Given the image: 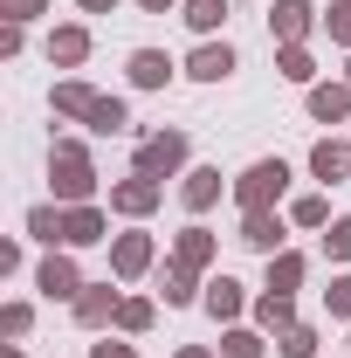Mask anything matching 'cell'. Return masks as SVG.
Segmentation results:
<instances>
[{
  "label": "cell",
  "instance_id": "obj_7",
  "mask_svg": "<svg viewBox=\"0 0 351 358\" xmlns=\"http://www.w3.org/2000/svg\"><path fill=\"white\" fill-rule=\"evenodd\" d=\"M186 76H200V83H227V76H234V48H227V42H200L193 55H186Z\"/></svg>",
  "mask_w": 351,
  "mask_h": 358
},
{
  "label": "cell",
  "instance_id": "obj_24",
  "mask_svg": "<svg viewBox=\"0 0 351 358\" xmlns=\"http://www.w3.org/2000/svg\"><path fill=\"white\" fill-rule=\"evenodd\" d=\"M296 282H303V255H275V262H268V289H275V296H289Z\"/></svg>",
  "mask_w": 351,
  "mask_h": 358
},
{
  "label": "cell",
  "instance_id": "obj_36",
  "mask_svg": "<svg viewBox=\"0 0 351 358\" xmlns=\"http://www.w3.org/2000/svg\"><path fill=\"white\" fill-rule=\"evenodd\" d=\"M89 358H138V352H131V345H117V338H103V345H96Z\"/></svg>",
  "mask_w": 351,
  "mask_h": 358
},
{
  "label": "cell",
  "instance_id": "obj_29",
  "mask_svg": "<svg viewBox=\"0 0 351 358\" xmlns=\"http://www.w3.org/2000/svg\"><path fill=\"white\" fill-rule=\"evenodd\" d=\"M145 324H152V303H145V296H124V303H117V331H145Z\"/></svg>",
  "mask_w": 351,
  "mask_h": 358
},
{
  "label": "cell",
  "instance_id": "obj_23",
  "mask_svg": "<svg viewBox=\"0 0 351 358\" xmlns=\"http://www.w3.org/2000/svg\"><path fill=\"white\" fill-rule=\"evenodd\" d=\"M275 352H282V358H317V331H310V324H289V331H275Z\"/></svg>",
  "mask_w": 351,
  "mask_h": 358
},
{
  "label": "cell",
  "instance_id": "obj_17",
  "mask_svg": "<svg viewBox=\"0 0 351 358\" xmlns=\"http://www.w3.org/2000/svg\"><path fill=\"white\" fill-rule=\"evenodd\" d=\"M173 262L207 268V262H214V234H207V227H186V234H179V248H173Z\"/></svg>",
  "mask_w": 351,
  "mask_h": 358
},
{
  "label": "cell",
  "instance_id": "obj_8",
  "mask_svg": "<svg viewBox=\"0 0 351 358\" xmlns=\"http://www.w3.org/2000/svg\"><path fill=\"white\" fill-rule=\"evenodd\" d=\"M117 303H124V296H117L110 282H83V296H76V324H89V331H96V324H117Z\"/></svg>",
  "mask_w": 351,
  "mask_h": 358
},
{
  "label": "cell",
  "instance_id": "obj_25",
  "mask_svg": "<svg viewBox=\"0 0 351 358\" xmlns=\"http://www.w3.org/2000/svg\"><path fill=\"white\" fill-rule=\"evenodd\" d=\"M193 275H200V268H186V262L166 268V282H159V289H166V303H193V289H200Z\"/></svg>",
  "mask_w": 351,
  "mask_h": 358
},
{
  "label": "cell",
  "instance_id": "obj_39",
  "mask_svg": "<svg viewBox=\"0 0 351 358\" xmlns=\"http://www.w3.org/2000/svg\"><path fill=\"white\" fill-rule=\"evenodd\" d=\"M179 358H207V352H200V345H186V352H179Z\"/></svg>",
  "mask_w": 351,
  "mask_h": 358
},
{
  "label": "cell",
  "instance_id": "obj_34",
  "mask_svg": "<svg viewBox=\"0 0 351 358\" xmlns=\"http://www.w3.org/2000/svg\"><path fill=\"white\" fill-rule=\"evenodd\" d=\"M324 303H331V317H351V275H338V282L324 289Z\"/></svg>",
  "mask_w": 351,
  "mask_h": 358
},
{
  "label": "cell",
  "instance_id": "obj_5",
  "mask_svg": "<svg viewBox=\"0 0 351 358\" xmlns=\"http://www.w3.org/2000/svg\"><path fill=\"white\" fill-rule=\"evenodd\" d=\"M35 289H42L48 303H62V296L76 303V296H83V275H76V262H69V255H48V262L35 268Z\"/></svg>",
  "mask_w": 351,
  "mask_h": 358
},
{
  "label": "cell",
  "instance_id": "obj_31",
  "mask_svg": "<svg viewBox=\"0 0 351 358\" xmlns=\"http://www.w3.org/2000/svg\"><path fill=\"white\" fill-rule=\"evenodd\" d=\"M28 324H35L28 303H7V310H0V331H7V338H28Z\"/></svg>",
  "mask_w": 351,
  "mask_h": 358
},
{
  "label": "cell",
  "instance_id": "obj_35",
  "mask_svg": "<svg viewBox=\"0 0 351 358\" xmlns=\"http://www.w3.org/2000/svg\"><path fill=\"white\" fill-rule=\"evenodd\" d=\"M42 7H48V0H0V14H7V21H35Z\"/></svg>",
  "mask_w": 351,
  "mask_h": 358
},
{
  "label": "cell",
  "instance_id": "obj_12",
  "mask_svg": "<svg viewBox=\"0 0 351 358\" xmlns=\"http://www.w3.org/2000/svg\"><path fill=\"white\" fill-rule=\"evenodd\" d=\"M241 241L262 248V255H275V248H282V221H275L268 207H255V214H241Z\"/></svg>",
  "mask_w": 351,
  "mask_h": 358
},
{
  "label": "cell",
  "instance_id": "obj_14",
  "mask_svg": "<svg viewBox=\"0 0 351 358\" xmlns=\"http://www.w3.org/2000/svg\"><path fill=\"white\" fill-rule=\"evenodd\" d=\"M89 55V28H55L48 35V62H62V69H76Z\"/></svg>",
  "mask_w": 351,
  "mask_h": 358
},
{
  "label": "cell",
  "instance_id": "obj_26",
  "mask_svg": "<svg viewBox=\"0 0 351 358\" xmlns=\"http://www.w3.org/2000/svg\"><path fill=\"white\" fill-rule=\"evenodd\" d=\"M28 234L55 248V241H62V214H55V207H28Z\"/></svg>",
  "mask_w": 351,
  "mask_h": 358
},
{
  "label": "cell",
  "instance_id": "obj_28",
  "mask_svg": "<svg viewBox=\"0 0 351 358\" xmlns=\"http://www.w3.org/2000/svg\"><path fill=\"white\" fill-rule=\"evenodd\" d=\"M289 221H296V227H324V221H331V207H324V193H303V200L289 207Z\"/></svg>",
  "mask_w": 351,
  "mask_h": 358
},
{
  "label": "cell",
  "instance_id": "obj_10",
  "mask_svg": "<svg viewBox=\"0 0 351 358\" xmlns=\"http://www.w3.org/2000/svg\"><path fill=\"white\" fill-rule=\"evenodd\" d=\"M310 117H317V124H345L351 117V90L345 83H317L310 90Z\"/></svg>",
  "mask_w": 351,
  "mask_h": 358
},
{
  "label": "cell",
  "instance_id": "obj_30",
  "mask_svg": "<svg viewBox=\"0 0 351 358\" xmlns=\"http://www.w3.org/2000/svg\"><path fill=\"white\" fill-rule=\"evenodd\" d=\"M220 352H227V358H262V338H255V331H227Z\"/></svg>",
  "mask_w": 351,
  "mask_h": 358
},
{
  "label": "cell",
  "instance_id": "obj_15",
  "mask_svg": "<svg viewBox=\"0 0 351 358\" xmlns=\"http://www.w3.org/2000/svg\"><path fill=\"white\" fill-rule=\"evenodd\" d=\"M166 76H173V62H166L159 48H138L131 55V83L138 90H166Z\"/></svg>",
  "mask_w": 351,
  "mask_h": 358
},
{
  "label": "cell",
  "instance_id": "obj_13",
  "mask_svg": "<svg viewBox=\"0 0 351 358\" xmlns=\"http://www.w3.org/2000/svg\"><path fill=\"white\" fill-rule=\"evenodd\" d=\"M179 200H186L193 214H207V207L220 200V173H214V166H193V173H186V186H179Z\"/></svg>",
  "mask_w": 351,
  "mask_h": 358
},
{
  "label": "cell",
  "instance_id": "obj_27",
  "mask_svg": "<svg viewBox=\"0 0 351 358\" xmlns=\"http://www.w3.org/2000/svg\"><path fill=\"white\" fill-rule=\"evenodd\" d=\"M255 317H262L268 331H289V324H296V310H289V296H275V289H268L262 303H255Z\"/></svg>",
  "mask_w": 351,
  "mask_h": 358
},
{
  "label": "cell",
  "instance_id": "obj_3",
  "mask_svg": "<svg viewBox=\"0 0 351 358\" xmlns=\"http://www.w3.org/2000/svg\"><path fill=\"white\" fill-rule=\"evenodd\" d=\"M186 166V131H152L145 145H138V173H179Z\"/></svg>",
  "mask_w": 351,
  "mask_h": 358
},
{
  "label": "cell",
  "instance_id": "obj_1",
  "mask_svg": "<svg viewBox=\"0 0 351 358\" xmlns=\"http://www.w3.org/2000/svg\"><path fill=\"white\" fill-rule=\"evenodd\" d=\"M48 179H55V200L62 207H89V193H96V166H89L83 145H55L48 152Z\"/></svg>",
  "mask_w": 351,
  "mask_h": 358
},
{
  "label": "cell",
  "instance_id": "obj_37",
  "mask_svg": "<svg viewBox=\"0 0 351 358\" xmlns=\"http://www.w3.org/2000/svg\"><path fill=\"white\" fill-rule=\"evenodd\" d=\"M138 7H145V14H166V7H179V0H138Z\"/></svg>",
  "mask_w": 351,
  "mask_h": 358
},
{
  "label": "cell",
  "instance_id": "obj_18",
  "mask_svg": "<svg viewBox=\"0 0 351 358\" xmlns=\"http://www.w3.org/2000/svg\"><path fill=\"white\" fill-rule=\"evenodd\" d=\"M89 131H124V124H131V110H124V103H117V96H96V103H89V117H83Z\"/></svg>",
  "mask_w": 351,
  "mask_h": 358
},
{
  "label": "cell",
  "instance_id": "obj_6",
  "mask_svg": "<svg viewBox=\"0 0 351 358\" xmlns=\"http://www.w3.org/2000/svg\"><path fill=\"white\" fill-rule=\"evenodd\" d=\"M310 28H317L310 0H275V7H268V35H275V42H303Z\"/></svg>",
  "mask_w": 351,
  "mask_h": 358
},
{
  "label": "cell",
  "instance_id": "obj_22",
  "mask_svg": "<svg viewBox=\"0 0 351 358\" xmlns=\"http://www.w3.org/2000/svg\"><path fill=\"white\" fill-rule=\"evenodd\" d=\"M89 103H96L89 83H55V110H62V117H89Z\"/></svg>",
  "mask_w": 351,
  "mask_h": 358
},
{
  "label": "cell",
  "instance_id": "obj_16",
  "mask_svg": "<svg viewBox=\"0 0 351 358\" xmlns=\"http://www.w3.org/2000/svg\"><path fill=\"white\" fill-rule=\"evenodd\" d=\"M310 173H317V179H345V173H351V145H338V138H324V145L310 152Z\"/></svg>",
  "mask_w": 351,
  "mask_h": 358
},
{
  "label": "cell",
  "instance_id": "obj_40",
  "mask_svg": "<svg viewBox=\"0 0 351 358\" xmlns=\"http://www.w3.org/2000/svg\"><path fill=\"white\" fill-rule=\"evenodd\" d=\"M345 76H351V69H345Z\"/></svg>",
  "mask_w": 351,
  "mask_h": 358
},
{
  "label": "cell",
  "instance_id": "obj_11",
  "mask_svg": "<svg viewBox=\"0 0 351 358\" xmlns=\"http://www.w3.org/2000/svg\"><path fill=\"white\" fill-rule=\"evenodd\" d=\"M89 241H103V214L96 207H69L62 214V248H89Z\"/></svg>",
  "mask_w": 351,
  "mask_h": 358
},
{
  "label": "cell",
  "instance_id": "obj_21",
  "mask_svg": "<svg viewBox=\"0 0 351 358\" xmlns=\"http://www.w3.org/2000/svg\"><path fill=\"white\" fill-rule=\"evenodd\" d=\"M275 69H282L289 83H310V76H317V62H310V48H303V42H282V55H275Z\"/></svg>",
  "mask_w": 351,
  "mask_h": 358
},
{
  "label": "cell",
  "instance_id": "obj_32",
  "mask_svg": "<svg viewBox=\"0 0 351 358\" xmlns=\"http://www.w3.org/2000/svg\"><path fill=\"white\" fill-rule=\"evenodd\" d=\"M324 28H331V42H345V48H351V0H338V7L324 14Z\"/></svg>",
  "mask_w": 351,
  "mask_h": 358
},
{
  "label": "cell",
  "instance_id": "obj_4",
  "mask_svg": "<svg viewBox=\"0 0 351 358\" xmlns=\"http://www.w3.org/2000/svg\"><path fill=\"white\" fill-rule=\"evenodd\" d=\"M159 193H166V186H159L152 173H131V179H117V186H110V207L138 221V214H152V207H159Z\"/></svg>",
  "mask_w": 351,
  "mask_h": 358
},
{
  "label": "cell",
  "instance_id": "obj_20",
  "mask_svg": "<svg viewBox=\"0 0 351 358\" xmlns=\"http://www.w3.org/2000/svg\"><path fill=\"white\" fill-rule=\"evenodd\" d=\"M220 21H227V0H186V28L193 35H214Z\"/></svg>",
  "mask_w": 351,
  "mask_h": 358
},
{
  "label": "cell",
  "instance_id": "obj_19",
  "mask_svg": "<svg viewBox=\"0 0 351 358\" xmlns=\"http://www.w3.org/2000/svg\"><path fill=\"white\" fill-rule=\"evenodd\" d=\"M207 310L214 317H241V282H234V275H214V282H207Z\"/></svg>",
  "mask_w": 351,
  "mask_h": 358
},
{
  "label": "cell",
  "instance_id": "obj_9",
  "mask_svg": "<svg viewBox=\"0 0 351 358\" xmlns=\"http://www.w3.org/2000/svg\"><path fill=\"white\" fill-rule=\"evenodd\" d=\"M110 268H117L124 282H138V275L152 268V234H117V241H110Z\"/></svg>",
  "mask_w": 351,
  "mask_h": 358
},
{
  "label": "cell",
  "instance_id": "obj_38",
  "mask_svg": "<svg viewBox=\"0 0 351 358\" xmlns=\"http://www.w3.org/2000/svg\"><path fill=\"white\" fill-rule=\"evenodd\" d=\"M110 7H117V0H83V14H110Z\"/></svg>",
  "mask_w": 351,
  "mask_h": 358
},
{
  "label": "cell",
  "instance_id": "obj_33",
  "mask_svg": "<svg viewBox=\"0 0 351 358\" xmlns=\"http://www.w3.org/2000/svg\"><path fill=\"white\" fill-rule=\"evenodd\" d=\"M324 248H331L338 262H351V214H345V221H331V234H324Z\"/></svg>",
  "mask_w": 351,
  "mask_h": 358
},
{
  "label": "cell",
  "instance_id": "obj_2",
  "mask_svg": "<svg viewBox=\"0 0 351 358\" xmlns=\"http://www.w3.org/2000/svg\"><path fill=\"white\" fill-rule=\"evenodd\" d=\"M282 186H289V166L282 159H262V166H248V173L234 179V200H241V214H255V207H275L282 200Z\"/></svg>",
  "mask_w": 351,
  "mask_h": 358
}]
</instances>
